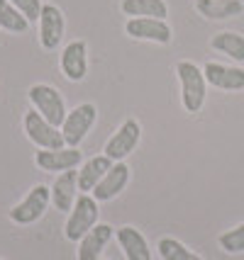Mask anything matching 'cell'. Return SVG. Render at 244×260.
<instances>
[{"label": "cell", "mask_w": 244, "mask_h": 260, "mask_svg": "<svg viewBox=\"0 0 244 260\" xmlns=\"http://www.w3.org/2000/svg\"><path fill=\"white\" fill-rule=\"evenodd\" d=\"M176 73L181 80V102H183L186 112H200L205 105V98H208V80H205L203 68H198L193 61H178Z\"/></svg>", "instance_id": "6da1fadb"}, {"label": "cell", "mask_w": 244, "mask_h": 260, "mask_svg": "<svg viewBox=\"0 0 244 260\" xmlns=\"http://www.w3.org/2000/svg\"><path fill=\"white\" fill-rule=\"evenodd\" d=\"M98 200L91 197L88 192H83L76 197V202L71 207L69 212V219H66V226H64V234L69 241H81L91 229L98 224Z\"/></svg>", "instance_id": "7a4b0ae2"}, {"label": "cell", "mask_w": 244, "mask_h": 260, "mask_svg": "<svg viewBox=\"0 0 244 260\" xmlns=\"http://www.w3.org/2000/svg\"><path fill=\"white\" fill-rule=\"evenodd\" d=\"M27 98L32 102V107H35L37 112L42 114L47 122H51L54 126H61L64 124V119H66V105H64V98H61V92L57 88H51L47 83H37L30 88L27 92Z\"/></svg>", "instance_id": "3957f363"}, {"label": "cell", "mask_w": 244, "mask_h": 260, "mask_svg": "<svg viewBox=\"0 0 244 260\" xmlns=\"http://www.w3.org/2000/svg\"><path fill=\"white\" fill-rule=\"evenodd\" d=\"M95 119H98V110H95V105L83 102V105H78V107H73V110L66 114L64 124H61V134H64L66 146L78 148V144H81L83 139L88 136V132L93 129Z\"/></svg>", "instance_id": "277c9868"}, {"label": "cell", "mask_w": 244, "mask_h": 260, "mask_svg": "<svg viewBox=\"0 0 244 260\" xmlns=\"http://www.w3.org/2000/svg\"><path fill=\"white\" fill-rule=\"evenodd\" d=\"M49 202H51V187L47 185H35L27 197H24L20 204H15L10 209V219L20 226H27V224H35L39 221L44 212H47Z\"/></svg>", "instance_id": "5b68a950"}, {"label": "cell", "mask_w": 244, "mask_h": 260, "mask_svg": "<svg viewBox=\"0 0 244 260\" xmlns=\"http://www.w3.org/2000/svg\"><path fill=\"white\" fill-rule=\"evenodd\" d=\"M24 134L39 148H64L66 146L61 129L54 126L51 122H47L37 110L24 114Z\"/></svg>", "instance_id": "8992f818"}, {"label": "cell", "mask_w": 244, "mask_h": 260, "mask_svg": "<svg viewBox=\"0 0 244 260\" xmlns=\"http://www.w3.org/2000/svg\"><path fill=\"white\" fill-rule=\"evenodd\" d=\"M142 139V126L137 119H125L120 129H117L115 134L107 139V144H105V156L113 160V163H120V160H125L137 148Z\"/></svg>", "instance_id": "52a82bcc"}, {"label": "cell", "mask_w": 244, "mask_h": 260, "mask_svg": "<svg viewBox=\"0 0 244 260\" xmlns=\"http://www.w3.org/2000/svg\"><path fill=\"white\" fill-rule=\"evenodd\" d=\"M125 32L132 39L140 42H154V44H171L174 32L166 20H154V17H129L125 24Z\"/></svg>", "instance_id": "ba28073f"}, {"label": "cell", "mask_w": 244, "mask_h": 260, "mask_svg": "<svg viewBox=\"0 0 244 260\" xmlns=\"http://www.w3.org/2000/svg\"><path fill=\"white\" fill-rule=\"evenodd\" d=\"M83 153L78 148H39L35 153V163L44 173H66V170H76L81 166Z\"/></svg>", "instance_id": "9c48e42d"}, {"label": "cell", "mask_w": 244, "mask_h": 260, "mask_svg": "<svg viewBox=\"0 0 244 260\" xmlns=\"http://www.w3.org/2000/svg\"><path fill=\"white\" fill-rule=\"evenodd\" d=\"M64 29H66L64 12L59 10L54 3H44L42 5V15H39V42H42V49L54 51L61 44V39H64Z\"/></svg>", "instance_id": "30bf717a"}, {"label": "cell", "mask_w": 244, "mask_h": 260, "mask_svg": "<svg viewBox=\"0 0 244 260\" xmlns=\"http://www.w3.org/2000/svg\"><path fill=\"white\" fill-rule=\"evenodd\" d=\"M203 73H205V80L212 88H220V90L227 92L244 90V68L239 66H222V63L208 61Z\"/></svg>", "instance_id": "8fae6325"}, {"label": "cell", "mask_w": 244, "mask_h": 260, "mask_svg": "<svg viewBox=\"0 0 244 260\" xmlns=\"http://www.w3.org/2000/svg\"><path fill=\"white\" fill-rule=\"evenodd\" d=\"M61 71L73 83L86 78V73H88V46H86V42L76 39V42L66 44L64 54H61Z\"/></svg>", "instance_id": "7c38bea8"}, {"label": "cell", "mask_w": 244, "mask_h": 260, "mask_svg": "<svg viewBox=\"0 0 244 260\" xmlns=\"http://www.w3.org/2000/svg\"><path fill=\"white\" fill-rule=\"evenodd\" d=\"M127 182H129V168L122 160L113 163V168L105 173V178L95 185L93 197L98 202H107V200H113V197H117V194L122 192L127 187Z\"/></svg>", "instance_id": "4fadbf2b"}, {"label": "cell", "mask_w": 244, "mask_h": 260, "mask_svg": "<svg viewBox=\"0 0 244 260\" xmlns=\"http://www.w3.org/2000/svg\"><path fill=\"white\" fill-rule=\"evenodd\" d=\"M76 192H78V170L59 173V178L54 180V187H51V202L59 212L69 214L73 202H76Z\"/></svg>", "instance_id": "5bb4252c"}, {"label": "cell", "mask_w": 244, "mask_h": 260, "mask_svg": "<svg viewBox=\"0 0 244 260\" xmlns=\"http://www.w3.org/2000/svg\"><path fill=\"white\" fill-rule=\"evenodd\" d=\"M113 241V226L95 224L86 236L78 241V260H98L103 255L105 246Z\"/></svg>", "instance_id": "9a60e30c"}, {"label": "cell", "mask_w": 244, "mask_h": 260, "mask_svg": "<svg viewBox=\"0 0 244 260\" xmlns=\"http://www.w3.org/2000/svg\"><path fill=\"white\" fill-rule=\"evenodd\" d=\"M115 238L127 260H151L149 243H147V238L142 236V231L132 226H120L115 231Z\"/></svg>", "instance_id": "2e32d148"}, {"label": "cell", "mask_w": 244, "mask_h": 260, "mask_svg": "<svg viewBox=\"0 0 244 260\" xmlns=\"http://www.w3.org/2000/svg\"><path fill=\"white\" fill-rule=\"evenodd\" d=\"M113 168V160L107 156H93L78 168V190L81 192H93L95 185L105 178V173Z\"/></svg>", "instance_id": "e0dca14e"}, {"label": "cell", "mask_w": 244, "mask_h": 260, "mask_svg": "<svg viewBox=\"0 0 244 260\" xmlns=\"http://www.w3.org/2000/svg\"><path fill=\"white\" fill-rule=\"evenodd\" d=\"M196 10L205 17V20H230V17H239L244 12V3L239 0H196Z\"/></svg>", "instance_id": "ac0fdd59"}, {"label": "cell", "mask_w": 244, "mask_h": 260, "mask_svg": "<svg viewBox=\"0 0 244 260\" xmlns=\"http://www.w3.org/2000/svg\"><path fill=\"white\" fill-rule=\"evenodd\" d=\"M120 10L127 17H154V20H166L169 17L166 0H122Z\"/></svg>", "instance_id": "d6986e66"}, {"label": "cell", "mask_w": 244, "mask_h": 260, "mask_svg": "<svg viewBox=\"0 0 244 260\" xmlns=\"http://www.w3.org/2000/svg\"><path fill=\"white\" fill-rule=\"evenodd\" d=\"M210 46L215 51H220L225 56H230L237 63H244V34L239 32H218L210 39Z\"/></svg>", "instance_id": "ffe728a7"}, {"label": "cell", "mask_w": 244, "mask_h": 260, "mask_svg": "<svg viewBox=\"0 0 244 260\" xmlns=\"http://www.w3.org/2000/svg\"><path fill=\"white\" fill-rule=\"evenodd\" d=\"M0 29H5L10 34H24L30 29V22L24 20V15L12 5L10 0H0Z\"/></svg>", "instance_id": "44dd1931"}, {"label": "cell", "mask_w": 244, "mask_h": 260, "mask_svg": "<svg viewBox=\"0 0 244 260\" xmlns=\"http://www.w3.org/2000/svg\"><path fill=\"white\" fill-rule=\"evenodd\" d=\"M156 248H159L161 260H203L198 253L186 248L178 238H171V236H164L161 241L156 243Z\"/></svg>", "instance_id": "7402d4cb"}, {"label": "cell", "mask_w": 244, "mask_h": 260, "mask_svg": "<svg viewBox=\"0 0 244 260\" xmlns=\"http://www.w3.org/2000/svg\"><path fill=\"white\" fill-rule=\"evenodd\" d=\"M218 243H220V248L225 250V253H244V221L239 226L220 234Z\"/></svg>", "instance_id": "603a6c76"}, {"label": "cell", "mask_w": 244, "mask_h": 260, "mask_svg": "<svg viewBox=\"0 0 244 260\" xmlns=\"http://www.w3.org/2000/svg\"><path fill=\"white\" fill-rule=\"evenodd\" d=\"M12 5L17 8V10L24 15V20L32 24V22H37L39 20V15H42V0H10Z\"/></svg>", "instance_id": "cb8c5ba5"}, {"label": "cell", "mask_w": 244, "mask_h": 260, "mask_svg": "<svg viewBox=\"0 0 244 260\" xmlns=\"http://www.w3.org/2000/svg\"><path fill=\"white\" fill-rule=\"evenodd\" d=\"M98 260H105V258H98Z\"/></svg>", "instance_id": "d4e9b609"}, {"label": "cell", "mask_w": 244, "mask_h": 260, "mask_svg": "<svg viewBox=\"0 0 244 260\" xmlns=\"http://www.w3.org/2000/svg\"><path fill=\"white\" fill-rule=\"evenodd\" d=\"M239 3H244V0H239Z\"/></svg>", "instance_id": "484cf974"}]
</instances>
